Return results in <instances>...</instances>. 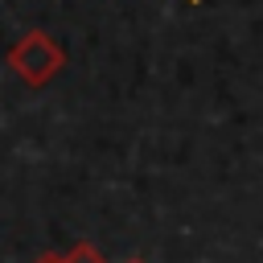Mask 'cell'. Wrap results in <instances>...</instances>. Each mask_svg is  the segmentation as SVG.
<instances>
[{
  "mask_svg": "<svg viewBox=\"0 0 263 263\" xmlns=\"http://www.w3.org/2000/svg\"><path fill=\"white\" fill-rule=\"evenodd\" d=\"M127 263H144V259H127Z\"/></svg>",
  "mask_w": 263,
  "mask_h": 263,
  "instance_id": "cell-4",
  "label": "cell"
},
{
  "mask_svg": "<svg viewBox=\"0 0 263 263\" xmlns=\"http://www.w3.org/2000/svg\"><path fill=\"white\" fill-rule=\"evenodd\" d=\"M8 66L21 74L25 86H45V82L66 66V49H62L45 29H33V33H25L21 41H12Z\"/></svg>",
  "mask_w": 263,
  "mask_h": 263,
  "instance_id": "cell-1",
  "label": "cell"
},
{
  "mask_svg": "<svg viewBox=\"0 0 263 263\" xmlns=\"http://www.w3.org/2000/svg\"><path fill=\"white\" fill-rule=\"evenodd\" d=\"M189 4H201V0H189Z\"/></svg>",
  "mask_w": 263,
  "mask_h": 263,
  "instance_id": "cell-5",
  "label": "cell"
},
{
  "mask_svg": "<svg viewBox=\"0 0 263 263\" xmlns=\"http://www.w3.org/2000/svg\"><path fill=\"white\" fill-rule=\"evenodd\" d=\"M33 263H66V255H53V251H45V255H37Z\"/></svg>",
  "mask_w": 263,
  "mask_h": 263,
  "instance_id": "cell-3",
  "label": "cell"
},
{
  "mask_svg": "<svg viewBox=\"0 0 263 263\" xmlns=\"http://www.w3.org/2000/svg\"><path fill=\"white\" fill-rule=\"evenodd\" d=\"M66 263H107L103 259V251L95 247V242H86V238H78L70 251H66Z\"/></svg>",
  "mask_w": 263,
  "mask_h": 263,
  "instance_id": "cell-2",
  "label": "cell"
}]
</instances>
